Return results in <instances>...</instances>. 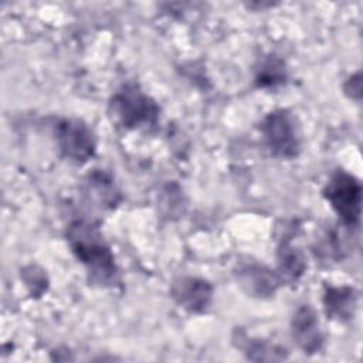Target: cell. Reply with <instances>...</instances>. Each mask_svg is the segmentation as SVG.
Segmentation results:
<instances>
[{
  "label": "cell",
  "instance_id": "obj_1",
  "mask_svg": "<svg viewBox=\"0 0 363 363\" xmlns=\"http://www.w3.org/2000/svg\"><path fill=\"white\" fill-rule=\"evenodd\" d=\"M67 238L75 257L85 265L91 282L106 286L116 281L118 269L113 255L98 227L88 221L77 220L69 224Z\"/></svg>",
  "mask_w": 363,
  "mask_h": 363
},
{
  "label": "cell",
  "instance_id": "obj_2",
  "mask_svg": "<svg viewBox=\"0 0 363 363\" xmlns=\"http://www.w3.org/2000/svg\"><path fill=\"white\" fill-rule=\"evenodd\" d=\"M109 113L116 123L126 129L147 128L156 123L159 108L136 85H123L109 102Z\"/></svg>",
  "mask_w": 363,
  "mask_h": 363
},
{
  "label": "cell",
  "instance_id": "obj_3",
  "mask_svg": "<svg viewBox=\"0 0 363 363\" xmlns=\"http://www.w3.org/2000/svg\"><path fill=\"white\" fill-rule=\"evenodd\" d=\"M323 196L345 225L354 227L359 223L362 186L354 176L345 170H337L323 189Z\"/></svg>",
  "mask_w": 363,
  "mask_h": 363
},
{
  "label": "cell",
  "instance_id": "obj_4",
  "mask_svg": "<svg viewBox=\"0 0 363 363\" xmlns=\"http://www.w3.org/2000/svg\"><path fill=\"white\" fill-rule=\"evenodd\" d=\"M261 132L265 145L279 157H295L301 150V135L295 118L286 109H277L268 113L262 123Z\"/></svg>",
  "mask_w": 363,
  "mask_h": 363
},
{
  "label": "cell",
  "instance_id": "obj_5",
  "mask_svg": "<svg viewBox=\"0 0 363 363\" xmlns=\"http://www.w3.org/2000/svg\"><path fill=\"white\" fill-rule=\"evenodd\" d=\"M57 145L61 153L74 163H85L95 153V138L79 119H62L55 126Z\"/></svg>",
  "mask_w": 363,
  "mask_h": 363
},
{
  "label": "cell",
  "instance_id": "obj_6",
  "mask_svg": "<svg viewBox=\"0 0 363 363\" xmlns=\"http://www.w3.org/2000/svg\"><path fill=\"white\" fill-rule=\"evenodd\" d=\"M291 328L294 340L305 353H316L318 350H320L323 337L316 312L312 306H301L294 315Z\"/></svg>",
  "mask_w": 363,
  "mask_h": 363
},
{
  "label": "cell",
  "instance_id": "obj_7",
  "mask_svg": "<svg viewBox=\"0 0 363 363\" xmlns=\"http://www.w3.org/2000/svg\"><path fill=\"white\" fill-rule=\"evenodd\" d=\"M172 295L184 309L190 312H203L211 302L213 288L204 279L184 277L173 284Z\"/></svg>",
  "mask_w": 363,
  "mask_h": 363
},
{
  "label": "cell",
  "instance_id": "obj_8",
  "mask_svg": "<svg viewBox=\"0 0 363 363\" xmlns=\"http://www.w3.org/2000/svg\"><path fill=\"white\" fill-rule=\"evenodd\" d=\"M237 279L242 288L255 296H267L275 292L278 278L267 267L259 264H247L237 272Z\"/></svg>",
  "mask_w": 363,
  "mask_h": 363
},
{
  "label": "cell",
  "instance_id": "obj_9",
  "mask_svg": "<svg viewBox=\"0 0 363 363\" xmlns=\"http://www.w3.org/2000/svg\"><path fill=\"white\" fill-rule=\"evenodd\" d=\"M356 299V292L350 286H328L323 298L328 318L349 320L354 313Z\"/></svg>",
  "mask_w": 363,
  "mask_h": 363
},
{
  "label": "cell",
  "instance_id": "obj_10",
  "mask_svg": "<svg viewBox=\"0 0 363 363\" xmlns=\"http://www.w3.org/2000/svg\"><path fill=\"white\" fill-rule=\"evenodd\" d=\"M278 269L281 277L288 282H295L305 271V259L302 254L289 244L284 241L278 251Z\"/></svg>",
  "mask_w": 363,
  "mask_h": 363
},
{
  "label": "cell",
  "instance_id": "obj_11",
  "mask_svg": "<svg viewBox=\"0 0 363 363\" xmlns=\"http://www.w3.org/2000/svg\"><path fill=\"white\" fill-rule=\"evenodd\" d=\"M285 77L286 74H285L284 62L279 58L271 55L262 61L261 67L258 68L255 79L258 86L271 88L282 84L285 81Z\"/></svg>",
  "mask_w": 363,
  "mask_h": 363
},
{
  "label": "cell",
  "instance_id": "obj_12",
  "mask_svg": "<svg viewBox=\"0 0 363 363\" xmlns=\"http://www.w3.org/2000/svg\"><path fill=\"white\" fill-rule=\"evenodd\" d=\"M88 191L92 193V197H95L101 206H113L116 203V190L111 180L106 179L102 173H94L89 176Z\"/></svg>",
  "mask_w": 363,
  "mask_h": 363
},
{
  "label": "cell",
  "instance_id": "obj_13",
  "mask_svg": "<svg viewBox=\"0 0 363 363\" xmlns=\"http://www.w3.org/2000/svg\"><path fill=\"white\" fill-rule=\"evenodd\" d=\"M282 349H277L265 342L257 340L248 346V357L252 360H275L282 359Z\"/></svg>",
  "mask_w": 363,
  "mask_h": 363
}]
</instances>
